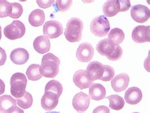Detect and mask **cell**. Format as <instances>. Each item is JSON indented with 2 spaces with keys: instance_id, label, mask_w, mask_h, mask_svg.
<instances>
[{
  "instance_id": "1",
  "label": "cell",
  "mask_w": 150,
  "mask_h": 113,
  "mask_svg": "<svg viewBox=\"0 0 150 113\" xmlns=\"http://www.w3.org/2000/svg\"><path fill=\"white\" fill-rule=\"evenodd\" d=\"M60 60L53 53H48L42 57L41 65L39 68L42 76L48 78L54 77L59 72Z\"/></svg>"
},
{
  "instance_id": "2",
  "label": "cell",
  "mask_w": 150,
  "mask_h": 113,
  "mask_svg": "<svg viewBox=\"0 0 150 113\" xmlns=\"http://www.w3.org/2000/svg\"><path fill=\"white\" fill-rule=\"evenodd\" d=\"M98 52L103 56H105L108 60L116 61L119 60L123 54V50L119 45H115L108 40H102L96 45Z\"/></svg>"
},
{
  "instance_id": "3",
  "label": "cell",
  "mask_w": 150,
  "mask_h": 113,
  "mask_svg": "<svg viewBox=\"0 0 150 113\" xmlns=\"http://www.w3.org/2000/svg\"><path fill=\"white\" fill-rule=\"evenodd\" d=\"M83 28V22L81 19L77 17L70 18L67 23L64 32L67 40L71 43L79 41L82 38V31Z\"/></svg>"
},
{
  "instance_id": "4",
  "label": "cell",
  "mask_w": 150,
  "mask_h": 113,
  "mask_svg": "<svg viewBox=\"0 0 150 113\" xmlns=\"http://www.w3.org/2000/svg\"><path fill=\"white\" fill-rule=\"evenodd\" d=\"M27 80L25 75L21 72H16L10 79L11 94L15 98H21L26 92L25 88Z\"/></svg>"
},
{
  "instance_id": "5",
  "label": "cell",
  "mask_w": 150,
  "mask_h": 113,
  "mask_svg": "<svg viewBox=\"0 0 150 113\" xmlns=\"http://www.w3.org/2000/svg\"><path fill=\"white\" fill-rule=\"evenodd\" d=\"M110 29V22L105 15H100L94 18L91 22V32L98 37L106 36Z\"/></svg>"
},
{
  "instance_id": "6",
  "label": "cell",
  "mask_w": 150,
  "mask_h": 113,
  "mask_svg": "<svg viewBox=\"0 0 150 113\" xmlns=\"http://www.w3.org/2000/svg\"><path fill=\"white\" fill-rule=\"evenodd\" d=\"M25 33V27L19 21H14L11 24L8 25L4 29L5 37L11 40H17L23 36Z\"/></svg>"
},
{
  "instance_id": "7",
  "label": "cell",
  "mask_w": 150,
  "mask_h": 113,
  "mask_svg": "<svg viewBox=\"0 0 150 113\" xmlns=\"http://www.w3.org/2000/svg\"><path fill=\"white\" fill-rule=\"evenodd\" d=\"M64 28L61 22L55 20L46 22L43 26V33L48 39H54L62 34Z\"/></svg>"
},
{
  "instance_id": "8",
  "label": "cell",
  "mask_w": 150,
  "mask_h": 113,
  "mask_svg": "<svg viewBox=\"0 0 150 113\" xmlns=\"http://www.w3.org/2000/svg\"><path fill=\"white\" fill-rule=\"evenodd\" d=\"M131 15L134 21L139 23H144L149 18L150 11L147 6L137 5L132 6Z\"/></svg>"
},
{
  "instance_id": "9",
  "label": "cell",
  "mask_w": 150,
  "mask_h": 113,
  "mask_svg": "<svg viewBox=\"0 0 150 113\" xmlns=\"http://www.w3.org/2000/svg\"><path fill=\"white\" fill-rule=\"evenodd\" d=\"M94 55V48L89 43H83L79 46L76 52V57L82 62H89Z\"/></svg>"
},
{
  "instance_id": "10",
  "label": "cell",
  "mask_w": 150,
  "mask_h": 113,
  "mask_svg": "<svg viewBox=\"0 0 150 113\" xmlns=\"http://www.w3.org/2000/svg\"><path fill=\"white\" fill-rule=\"evenodd\" d=\"M149 26H138L132 31V38L137 43L149 42L150 41Z\"/></svg>"
},
{
  "instance_id": "11",
  "label": "cell",
  "mask_w": 150,
  "mask_h": 113,
  "mask_svg": "<svg viewBox=\"0 0 150 113\" xmlns=\"http://www.w3.org/2000/svg\"><path fill=\"white\" fill-rule=\"evenodd\" d=\"M73 81L75 85L81 90L89 88L93 83L88 72L84 70H79L75 73Z\"/></svg>"
},
{
  "instance_id": "12",
  "label": "cell",
  "mask_w": 150,
  "mask_h": 113,
  "mask_svg": "<svg viewBox=\"0 0 150 113\" xmlns=\"http://www.w3.org/2000/svg\"><path fill=\"white\" fill-rule=\"evenodd\" d=\"M90 104L89 97L83 92H79L74 96L72 106L78 112H84L88 109Z\"/></svg>"
},
{
  "instance_id": "13",
  "label": "cell",
  "mask_w": 150,
  "mask_h": 113,
  "mask_svg": "<svg viewBox=\"0 0 150 113\" xmlns=\"http://www.w3.org/2000/svg\"><path fill=\"white\" fill-rule=\"evenodd\" d=\"M104 71V65H103L101 62L98 61L90 62L86 70L91 79L93 81L97 80H101L103 75Z\"/></svg>"
},
{
  "instance_id": "14",
  "label": "cell",
  "mask_w": 150,
  "mask_h": 113,
  "mask_svg": "<svg viewBox=\"0 0 150 113\" xmlns=\"http://www.w3.org/2000/svg\"><path fill=\"white\" fill-rule=\"evenodd\" d=\"M129 83V77L127 74L120 73L116 76L112 81V87L116 92H120L127 88Z\"/></svg>"
},
{
  "instance_id": "15",
  "label": "cell",
  "mask_w": 150,
  "mask_h": 113,
  "mask_svg": "<svg viewBox=\"0 0 150 113\" xmlns=\"http://www.w3.org/2000/svg\"><path fill=\"white\" fill-rule=\"evenodd\" d=\"M59 97L54 93L47 92L41 98V106L45 110L50 111L57 107Z\"/></svg>"
},
{
  "instance_id": "16",
  "label": "cell",
  "mask_w": 150,
  "mask_h": 113,
  "mask_svg": "<svg viewBox=\"0 0 150 113\" xmlns=\"http://www.w3.org/2000/svg\"><path fill=\"white\" fill-rule=\"evenodd\" d=\"M10 57L13 63L17 65H22L28 61L29 54L25 49L18 48L11 52Z\"/></svg>"
},
{
  "instance_id": "17",
  "label": "cell",
  "mask_w": 150,
  "mask_h": 113,
  "mask_svg": "<svg viewBox=\"0 0 150 113\" xmlns=\"http://www.w3.org/2000/svg\"><path fill=\"white\" fill-rule=\"evenodd\" d=\"M124 98L129 104L135 105L139 103L142 100L143 94L139 88L131 87L128 88L125 92Z\"/></svg>"
},
{
  "instance_id": "18",
  "label": "cell",
  "mask_w": 150,
  "mask_h": 113,
  "mask_svg": "<svg viewBox=\"0 0 150 113\" xmlns=\"http://www.w3.org/2000/svg\"><path fill=\"white\" fill-rule=\"evenodd\" d=\"M33 46L34 50L39 53L44 54L48 52L51 46L50 40L45 36H38L34 40Z\"/></svg>"
},
{
  "instance_id": "19",
  "label": "cell",
  "mask_w": 150,
  "mask_h": 113,
  "mask_svg": "<svg viewBox=\"0 0 150 113\" xmlns=\"http://www.w3.org/2000/svg\"><path fill=\"white\" fill-rule=\"evenodd\" d=\"M103 12L106 17H108L115 16L118 12H120L118 0H112L105 2L103 6Z\"/></svg>"
},
{
  "instance_id": "20",
  "label": "cell",
  "mask_w": 150,
  "mask_h": 113,
  "mask_svg": "<svg viewBox=\"0 0 150 113\" xmlns=\"http://www.w3.org/2000/svg\"><path fill=\"white\" fill-rule=\"evenodd\" d=\"M106 90L103 86L99 83H93L89 87V97L94 100H100L105 98Z\"/></svg>"
},
{
  "instance_id": "21",
  "label": "cell",
  "mask_w": 150,
  "mask_h": 113,
  "mask_svg": "<svg viewBox=\"0 0 150 113\" xmlns=\"http://www.w3.org/2000/svg\"><path fill=\"white\" fill-rule=\"evenodd\" d=\"M17 106L16 100L10 95L0 97V113H6L11 109Z\"/></svg>"
},
{
  "instance_id": "22",
  "label": "cell",
  "mask_w": 150,
  "mask_h": 113,
  "mask_svg": "<svg viewBox=\"0 0 150 113\" xmlns=\"http://www.w3.org/2000/svg\"><path fill=\"white\" fill-rule=\"evenodd\" d=\"M45 21V15L41 10L36 9L31 12L29 16V22L31 26L39 27L43 24Z\"/></svg>"
},
{
  "instance_id": "23",
  "label": "cell",
  "mask_w": 150,
  "mask_h": 113,
  "mask_svg": "<svg viewBox=\"0 0 150 113\" xmlns=\"http://www.w3.org/2000/svg\"><path fill=\"white\" fill-rule=\"evenodd\" d=\"M124 33L119 28H114L112 29L108 35V40L115 45H118L122 43L124 41Z\"/></svg>"
},
{
  "instance_id": "24",
  "label": "cell",
  "mask_w": 150,
  "mask_h": 113,
  "mask_svg": "<svg viewBox=\"0 0 150 113\" xmlns=\"http://www.w3.org/2000/svg\"><path fill=\"white\" fill-rule=\"evenodd\" d=\"M106 98L110 101L109 107L112 109L118 111L124 107L125 101L120 96L117 95H112L107 97Z\"/></svg>"
},
{
  "instance_id": "25",
  "label": "cell",
  "mask_w": 150,
  "mask_h": 113,
  "mask_svg": "<svg viewBox=\"0 0 150 113\" xmlns=\"http://www.w3.org/2000/svg\"><path fill=\"white\" fill-rule=\"evenodd\" d=\"M45 92H50L55 93L58 97L62 95L63 92V87L62 84L56 80H51L46 84L45 89Z\"/></svg>"
},
{
  "instance_id": "26",
  "label": "cell",
  "mask_w": 150,
  "mask_h": 113,
  "mask_svg": "<svg viewBox=\"0 0 150 113\" xmlns=\"http://www.w3.org/2000/svg\"><path fill=\"white\" fill-rule=\"evenodd\" d=\"M17 104L22 109H28L31 107L33 103V98L32 95L29 92H26L25 94L21 98H18L16 99Z\"/></svg>"
},
{
  "instance_id": "27",
  "label": "cell",
  "mask_w": 150,
  "mask_h": 113,
  "mask_svg": "<svg viewBox=\"0 0 150 113\" xmlns=\"http://www.w3.org/2000/svg\"><path fill=\"white\" fill-rule=\"evenodd\" d=\"M39 68L40 65L38 64H32L29 66L26 71V75L29 80L37 81L41 78L42 76L39 72Z\"/></svg>"
},
{
  "instance_id": "28",
  "label": "cell",
  "mask_w": 150,
  "mask_h": 113,
  "mask_svg": "<svg viewBox=\"0 0 150 113\" xmlns=\"http://www.w3.org/2000/svg\"><path fill=\"white\" fill-rule=\"evenodd\" d=\"M11 11V3L7 1H0V18L9 17Z\"/></svg>"
},
{
  "instance_id": "29",
  "label": "cell",
  "mask_w": 150,
  "mask_h": 113,
  "mask_svg": "<svg viewBox=\"0 0 150 113\" xmlns=\"http://www.w3.org/2000/svg\"><path fill=\"white\" fill-rule=\"evenodd\" d=\"M23 13V7L18 3H11V11L10 14V17L13 18H18L21 16Z\"/></svg>"
},
{
  "instance_id": "30",
  "label": "cell",
  "mask_w": 150,
  "mask_h": 113,
  "mask_svg": "<svg viewBox=\"0 0 150 113\" xmlns=\"http://www.w3.org/2000/svg\"><path fill=\"white\" fill-rule=\"evenodd\" d=\"M104 73L101 80L103 81H109L113 78L115 76V70L111 66L108 65H104Z\"/></svg>"
},
{
  "instance_id": "31",
  "label": "cell",
  "mask_w": 150,
  "mask_h": 113,
  "mask_svg": "<svg viewBox=\"0 0 150 113\" xmlns=\"http://www.w3.org/2000/svg\"><path fill=\"white\" fill-rule=\"evenodd\" d=\"M72 5V0H69V1H62V0H57L56 1V5L57 9L59 11L62 12H65V11L68 10L70 6Z\"/></svg>"
},
{
  "instance_id": "32",
  "label": "cell",
  "mask_w": 150,
  "mask_h": 113,
  "mask_svg": "<svg viewBox=\"0 0 150 113\" xmlns=\"http://www.w3.org/2000/svg\"><path fill=\"white\" fill-rule=\"evenodd\" d=\"M120 4V12L122 11H125L129 10L130 7H131V2L129 0H124V1H122V0H118Z\"/></svg>"
},
{
  "instance_id": "33",
  "label": "cell",
  "mask_w": 150,
  "mask_h": 113,
  "mask_svg": "<svg viewBox=\"0 0 150 113\" xmlns=\"http://www.w3.org/2000/svg\"><path fill=\"white\" fill-rule=\"evenodd\" d=\"M37 4L39 7L42 9H48L53 5L55 1L54 0H49V1H42V0H38Z\"/></svg>"
},
{
  "instance_id": "34",
  "label": "cell",
  "mask_w": 150,
  "mask_h": 113,
  "mask_svg": "<svg viewBox=\"0 0 150 113\" xmlns=\"http://www.w3.org/2000/svg\"><path fill=\"white\" fill-rule=\"evenodd\" d=\"M93 113H110V109L106 106H100L94 109Z\"/></svg>"
},
{
  "instance_id": "35",
  "label": "cell",
  "mask_w": 150,
  "mask_h": 113,
  "mask_svg": "<svg viewBox=\"0 0 150 113\" xmlns=\"http://www.w3.org/2000/svg\"><path fill=\"white\" fill-rule=\"evenodd\" d=\"M6 60V53L5 50L0 47V66L5 64Z\"/></svg>"
},
{
  "instance_id": "36",
  "label": "cell",
  "mask_w": 150,
  "mask_h": 113,
  "mask_svg": "<svg viewBox=\"0 0 150 113\" xmlns=\"http://www.w3.org/2000/svg\"><path fill=\"white\" fill-rule=\"evenodd\" d=\"M6 113H24V112H23V111L22 109L16 106L12 109H11L9 110Z\"/></svg>"
},
{
  "instance_id": "37",
  "label": "cell",
  "mask_w": 150,
  "mask_h": 113,
  "mask_svg": "<svg viewBox=\"0 0 150 113\" xmlns=\"http://www.w3.org/2000/svg\"><path fill=\"white\" fill-rule=\"evenodd\" d=\"M5 90V85L3 81L0 79V95H2Z\"/></svg>"
},
{
  "instance_id": "38",
  "label": "cell",
  "mask_w": 150,
  "mask_h": 113,
  "mask_svg": "<svg viewBox=\"0 0 150 113\" xmlns=\"http://www.w3.org/2000/svg\"><path fill=\"white\" fill-rule=\"evenodd\" d=\"M1 26H0V40H1Z\"/></svg>"
},
{
  "instance_id": "39",
  "label": "cell",
  "mask_w": 150,
  "mask_h": 113,
  "mask_svg": "<svg viewBox=\"0 0 150 113\" xmlns=\"http://www.w3.org/2000/svg\"><path fill=\"white\" fill-rule=\"evenodd\" d=\"M46 113H60V112H57V111H51V112H46Z\"/></svg>"
},
{
  "instance_id": "40",
  "label": "cell",
  "mask_w": 150,
  "mask_h": 113,
  "mask_svg": "<svg viewBox=\"0 0 150 113\" xmlns=\"http://www.w3.org/2000/svg\"><path fill=\"white\" fill-rule=\"evenodd\" d=\"M134 113H138V112H134Z\"/></svg>"
},
{
  "instance_id": "41",
  "label": "cell",
  "mask_w": 150,
  "mask_h": 113,
  "mask_svg": "<svg viewBox=\"0 0 150 113\" xmlns=\"http://www.w3.org/2000/svg\"><path fill=\"white\" fill-rule=\"evenodd\" d=\"M79 113H82V112H79Z\"/></svg>"
}]
</instances>
